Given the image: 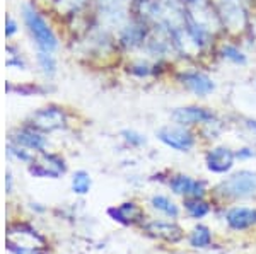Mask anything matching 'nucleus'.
Instances as JSON below:
<instances>
[{
    "mask_svg": "<svg viewBox=\"0 0 256 254\" xmlns=\"http://www.w3.org/2000/svg\"><path fill=\"white\" fill-rule=\"evenodd\" d=\"M7 51V60H6V67L9 70H18V72H28L30 70V61L24 56L22 50L18 46L16 43H9L6 46Z\"/></svg>",
    "mask_w": 256,
    "mask_h": 254,
    "instance_id": "nucleus-20",
    "label": "nucleus"
},
{
    "mask_svg": "<svg viewBox=\"0 0 256 254\" xmlns=\"http://www.w3.org/2000/svg\"><path fill=\"white\" fill-rule=\"evenodd\" d=\"M12 184H14L12 173H10V171H7V174H6V190H7V193H10V191H12Z\"/></svg>",
    "mask_w": 256,
    "mask_h": 254,
    "instance_id": "nucleus-33",
    "label": "nucleus"
},
{
    "mask_svg": "<svg viewBox=\"0 0 256 254\" xmlns=\"http://www.w3.org/2000/svg\"><path fill=\"white\" fill-rule=\"evenodd\" d=\"M226 128V121L220 118H217L216 121H210L207 125H204L202 128H198V137H200V140H205V142H214L217 140V138H220L222 132H224Z\"/></svg>",
    "mask_w": 256,
    "mask_h": 254,
    "instance_id": "nucleus-22",
    "label": "nucleus"
},
{
    "mask_svg": "<svg viewBox=\"0 0 256 254\" xmlns=\"http://www.w3.org/2000/svg\"><path fill=\"white\" fill-rule=\"evenodd\" d=\"M90 186H92V179L88 171L80 169L76 171L72 176V191L76 195H88Z\"/></svg>",
    "mask_w": 256,
    "mask_h": 254,
    "instance_id": "nucleus-26",
    "label": "nucleus"
},
{
    "mask_svg": "<svg viewBox=\"0 0 256 254\" xmlns=\"http://www.w3.org/2000/svg\"><path fill=\"white\" fill-rule=\"evenodd\" d=\"M236 159L239 162H248V161H251V159H256V147H253V145L238 147Z\"/></svg>",
    "mask_w": 256,
    "mask_h": 254,
    "instance_id": "nucleus-30",
    "label": "nucleus"
},
{
    "mask_svg": "<svg viewBox=\"0 0 256 254\" xmlns=\"http://www.w3.org/2000/svg\"><path fill=\"white\" fill-rule=\"evenodd\" d=\"M19 31H20V24H19V20L14 17L12 14H9L7 12L6 14V38L12 41L16 38V36L19 34Z\"/></svg>",
    "mask_w": 256,
    "mask_h": 254,
    "instance_id": "nucleus-29",
    "label": "nucleus"
},
{
    "mask_svg": "<svg viewBox=\"0 0 256 254\" xmlns=\"http://www.w3.org/2000/svg\"><path fill=\"white\" fill-rule=\"evenodd\" d=\"M239 125H241L242 128H244V132L256 142V118L244 116V118H241V123H239Z\"/></svg>",
    "mask_w": 256,
    "mask_h": 254,
    "instance_id": "nucleus-31",
    "label": "nucleus"
},
{
    "mask_svg": "<svg viewBox=\"0 0 256 254\" xmlns=\"http://www.w3.org/2000/svg\"><path fill=\"white\" fill-rule=\"evenodd\" d=\"M32 61H34V67L38 73L46 82H52L58 75V58H56V53L34 50L32 51Z\"/></svg>",
    "mask_w": 256,
    "mask_h": 254,
    "instance_id": "nucleus-16",
    "label": "nucleus"
},
{
    "mask_svg": "<svg viewBox=\"0 0 256 254\" xmlns=\"http://www.w3.org/2000/svg\"><path fill=\"white\" fill-rule=\"evenodd\" d=\"M7 94H20V96H44L48 92V87L43 84H32V82H10L6 84Z\"/></svg>",
    "mask_w": 256,
    "mask_h": 254,
    "instance_id": "nucleus-21",
    "label": "nucleus"
},
{
    "mask_svg": "<svg viewBox=\"0 0 256 254\" xmlns=\"http://www.w3.org/2000/svg\"><path fill=\"white\" fill-rule=\"evenodd\" d=\"M220 114L216 108L205 104L204 101H193L186 104H180L169 109V121L178 125L188 126V128L198 130L210 121H216Z\"/></svg>",
    "mask_w": 256,
    "mask_h": 254,
    "instance_id": "nucleus-6",
    "label": "nucleus"
},
{
    "mask_svg": "<svg viewBox=\"0 0 256 254\" xmlns=\"http://www.w3.org/2000/svg\"><path fill=\"white\" fill-rule=\"evenodd\" d=\"M168 186L172 193L183 198H205V195L208 193V183L205 179L193 178L183 173L169 176Z\"/></svg>",
    "mask_w": 256,
    "mask_h": 254,
    "instance_id": "nucleus-13",
    "label": "nucleus"
},
{
    "mask_svg": "<svg viewBox=\"0 0 256 254\" xmlns=\"http://www.w3.org/2000/svg\"><path fill=\"white\" fill-rule=\"evenodd\" d=\"M181 5H183L184 10L188 12H196V10H205L210 9L212 5V0H180Z\"/></svg>",
    "mask_w": 256,
    "mask_h": 254,
    "instance_id": "nucleus-28",
    "label": "nucleus"
},
{
    "mask_svg": "<svg viewBox=\"0 0 256 254\" xmlns=\"http://www.w3.org/2000/svg\"><path fill=\"white\" fill-rule=\"evenodd\" d=\"M120 138H122V142L125 143L126 147H130V149H142V147H146L148 143L147 135L138 132V130H135V128H123L122 132H120Z\"/></svg>",
    "mask_w": 256,
    "mask_h": 254,
    "instance_id": "nucleus-23",
    "label": "nucleus"
},
{
    "mask_svg": "<svg viewBox=\"0 0 256 254\" xmlns=\"http://www.w3.org/2000/svg\"><path fill=\"white\" fill-rule=\"evenodd\" d=\"M150 2H152V0H130L132 9H134V12H140V10L144 9V7H147Z\"/></svg>",
    "mask_w": 256,
    "mask_h": 254,
    "instance_id": "nucleus-32",
    "label": "nucleus"
},
{
    "mask_svg": "<svg viewBox=\"0 0 256 254\" xmlns=\"http://www.w3.org/2000/svg\"><path fill=\"white\" fill-rule=\"evenodd\" d=\"M150 203L156 210H159L160 214L171 217V219H176V217L180 215V208H178V205L172 202L171 198H168V196H164V195H154L150 200Z\"/></svg>",
    "mask_w": 256,
    "mask_h": 254,
    "instance_id": "nucleus-24",
    "label": "nucleus"
},
{
    "mask_svg": "<svg viewBox=\"0 0 256 254\" xmlns=\"http://www.w3.org/2000/svg\"><path fill=\"white\" fill-rule=\"evenodd\" d=\"M50 10L64 20H77L90 12L92 0H48Z\"/></svg>",
    "mask_w": 256,
    "mask_h": 254,
    "instance_id": "nucleus-15",
    "label": "nucleus"
},
{
    "mask_svg": "<svg viewBox=\"0 0 256 254\" xmlns=\"http://www.w3.org/2000/svg\"><path fill=\"white\" fill-rule=\"evenodd\" d=\"M251 3H253V5H254V9H256V0H251Z\"/></svg>",
    "mask_w": 256,
    "mask_h": 254,
    "instance_id": "nucleus-34",
    "label": "nucleus"
},
{
    "mask_svg": "<svg viewBox=\"0 0 256 254\" xmlns=\"http://www.w3.org/2000/svg\"><path fill=\"white\" fill-rule=\"evenodd\" d=\"M150 31H152L150 24H148L142 15L134 12L132 17L114 32V34H116V44H118L120 53L125 56L140 55V51H142Z\"/></svg>",
    "mask_w": 256,
    "mask_h": 254,
    "instance_id": "nucleus-4",
    "label": "nucleus"
},
{
    "mask_svg": "<svg viewBox=\"0 0 256 254\" xmlns=\"http://www.w3.org/2000/svg\"><path fill=\"white\" fill-rule=\"evenodd\" d=\"M108 214L113 217L114 220H118V222H122V224H135V222H138L144 215L142 208L132 202L120 205L116 208H110Z\"/></svg>",
    "mask_w": 256,
    "mask_h": 254,
    "instance_id": "nucleus-19",
    "label": "nucleus"
},
{
    "mask_svg": "<svg viewBox=\"0 0 256 254\" xmlns=\"http://www.w3.org/2000/svg\"><path fill=\"white\" fill-rule=\"evenodd\" d=\"M227 224L234 231H244L256 225V208L250 207H234L226 215Z\"/></svg>",
    "mask_w": 256,
    "mask_h": 254,
    "instance_id": "nucleus-17",
    "label": "nucleus"
},
{
    "mask_svg": "<svg viewBox=\"0 0 256 254\" xmlns=\"http://www.w3.org/2000/svg\"><path fill=\"white\" fill-rule=\"evenodd\" d=\"M31 126H34L36 130L43 133H53L58 132V130L67 128L68 125V113L64 106L55 104V102H50V104L38 108L36 111L30 114V118L26 120Z\"/></svg>",
    "mask_w": 256,
    "mask_h": 254,
    "instance_id": "nucleus-9",
    "label": "nucleus"
},
{
    "mask_svg": "<svg viewBox=\"0 0 256 254\" xmlns=\"http://www.w3.org/2000/svg\"><path fill=\"white\" fill-rule=\"evenodd\" d=\"M28 169H30V174L34 176V178L58 179L60 176L67 173V162L58 154L41 152L34 155Z\"/></svg>",
    "mask_w": 256,
    "mask_h": 254,
    "instance_id": "nucleus-12",
    "label": "nucleus"
},
{
    "mask_svg": "<svg viewBox=\"0 0 256 254\" xmlns=\"http://www.w3.org/2000/svg\"><path fill=\"white\" fill-rule=\"evenodd\" d=\"M184 208L192 219H204L210 214V203L204 198H184Z\"/></svg>",
    "mask_w": 256,
    "mask_h": 254,
    "instance_id": "nucleus-25",
    "label": "nucleus"
},
{
    "mask_svg": "<svg viewBox=\"0 0 256 254\" xmlns=\"http://www.w3.org/2000/svg\"><path fill=\"white\" fill-rule=\"evenodd\" d=\"M174 65V61H154L142 55H135L123 63V73L137 82H156L168 75L171 77Z\"/></svg>",
    "mask_w": 256,
    "mask_h": 254,
    "instance_id": "nucleus-5",
    "label": "nucleus"
},
{
    "mask_svg": "<svg viewBox=\"0 0 256 254\" xmlns=\"http://www.w3.org/2000/svg\"><path fill=\"white\" fill-rule=\"evenodd\" d=\"M212 56L218 63L232 68H246L251 63L250 51L246 50L242 41L236 38H229V36H222L217 41Z\"/></svg>",
    "mask_w": 256,
    "mask_h": 254,
    "instance_id": "nucleus-10",
    "label": "nucleus"
},
{
    "mask_svg": "<svg viewBox=\"0 0 256 254\" xmlns=\"http://www.w3.org/2000/svg\"><path fill=\"white\" fill-rule=\"evenodd\" d=\"M156 138L158 142L162 143L164 147L174 150V152L180 154H190L196 149L198 142H200V137H198V132L193 128H188V126L178 125V123H166V125L159 126L156 130Z\"/></svg>",
    "mask_w": 256,
    "mask_h": 254,
    "instance_id": "nucleus-8",
    "label": "nucleus"
},
{
    "mask_svg": "<svg viewBox=\"0 0 256 254\" xmlns=\"http://www.w3.org/2000/svg\"><path fill=\"white\" fill-rule=\"evenodd\" d=\"M147 232L150 236L158 237V239L168 241V243H178L180 239H183V231L181 227H178L176 224L171 222H150L147 225Z\"/></svg>",
    "mask_w": 256,
    "mask_h": 254,
    "instance_id": "nucleus-18",
    "label": "nucleus"
},
{
    "mask_svg": "<svg viewBox=\"0 0 256 254\" xmlns=\"http://www.w3.org/2000/svg\"><path fill=\"white\" fill-rule=\"evenodd\" d=\"M20 20L34 50L58 53L62 38L44 10L36 2H22L19 5Z\"/></svg>",
    "mask_w": 256,
    "mask_h": 254,
    "instance_id": "nucleus-1",
    "label": "nucleus"
},
{
    "mask_svg": "<svg viewBox=\"0 0 256 254\" xmlns=\"http://www.w3.org/2000/svg\"><path fill=\"white\" fill-rule=\"evenodd\" d=\"M214 191L226 200H244L256 196V171H232L217 184Z\"/></svg>",
    "mask_w": 256,
    "mask_h": 254,
    "instance_id": "nucleus-7",
    "label": "nucleus"
},
{
    "mask_svg": "<svg viewBox=\"0 0 256 254\" xmlns=\"http://www.w3.org/2000/svg\"><path fill=\"white\" fill-rule=\"evenodd\" d=\"M210 241H212V234H210L208 227H205V225H198L190 234V246L192 248H207Z\"/></svg>",
    "mask_w": 256,
    "mask_h": 254,
    "instance_id": "nucleus-27",
    "label": "nucleus"
},
{
    "mask_svg": "<svg viewBox=\"0 0 256 254\" xmlns=\"http://www.w3.org/2000/svg\"><path fill=\"white\" fill-rule=\"evenodd\" d=\"M205 169L216 176H227L234 171L238 159L236 149H232L227 143H214L204 154Z\"/></svg>",
    "mask_w": 256,
    "mask_h": 254,
    "instance_id": "nucleus-11",
    "label": "nucleus"
},
{
    "mask_svg": "<svg viewBox=\"0 0 256 254\" xmlns=\"http://www.w3.org/2000/svg\"><path fill=\"white\" fill-rule=\"evenodd\" d=\"M9 142H14L18 145L24 147V149L31 150L32 154H41L46 152L48 147V137L46 133L36 130L34 126H31L30 123H24L22 126L12 130Z\"/></svg>",
    "mask_w": 256,
    "mask_h": 254,
    "instance_id": "nucleus-14",
    "label": "nucleus"
},
{
    "mask_svg": "<svg viewBox=\"0 0 256 254\" xmlns=\"http://www.w3.org/2000/svg\"><path fill=\"white\" fill-rule=\"evenodd\" d=\"M224 36L244 39L253 29L254 5L251 0H212Z\"/></svg>",
    "mask_w": 256,
    "mask_h": 254,
    "instance_id": "nucleus-3",
    "label": "nucleus"
},
{
    "mask_svg": "<svg viewBox=\"0 0 256 254\" xmlns=\"http://www.w3.org/2000/svg\"><path fill=\"white\" fill-rule=\"evenodd\" d=\"M172 84L196 101H207L218 91V82L212 72L202 67L200 61H181L171 73Z\"/></svg>",
    "mask_w": 256,
    "mask_h": 254,
    "instance_id": "nucleus-2",
    "label": "nucleus"
}]
</instances>
